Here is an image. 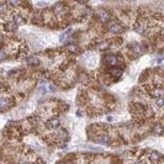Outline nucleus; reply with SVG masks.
I'll return each instance as SVG.
<instances>
[{"label": "nucleus", "mask_w": 164, "mask_h": 164, "mask_svg": "<svg viewBox=\"0 0 164 164\" xmlns=\"http://www.w3.org/2000/svg\"><path fill=\"white\" fill-rule=\"evenodd\" d=\"M10 105V100L6 98H0V110H5Z\"/></svg>", "instance_id": "7ed1b4c3"}, {"label": "nucleus", "mask_w": 164, "mask_h": 164, "mask_svg": "<svg viewBox=\"0 0 164 164\" xmlns=\"http://www.w3.org/2000/svg\"><path fill=\"white\" fill-rule=\"evenodd\" d=\"M49 90H51V91H56V86H54L53 84H51L49 85Z\"/></svg>", "instance_id": "2eb2a0df"}, {"label": "nucleus", "mask_w": 164, "mask_h": 164, "mask_svg": "<svg viewBox=\"0 0 164 164\" xmlns=\"http://www.w3.org/2000/svg\"><path fill=\"white\" fill-rule=\"evenodd\" d=\"M99 19H100L101 21H109L110 20V14H109L107 11L102 10V11L99 12Z\"/></svg>", "instance_id": "39448f33"}, {"label": "nucleus", "mask_w": 164, "mask_h": 164, "mask_svg": "<svg viewBox=\"0 0 164 164\" xmlns=\"http://www.w3.org/2000/svg\"><path fill=\"white\" fill-rule=\"evenodd\" d=\"M8 27L10 28L11 31H14V30H16V27H17V26H16V24H9V25H8Z\"/></svg>", "instance_id": "ddd939ff"}, {"label": "nucleus", "mask_w": 164, "mask_h": 164, "mask_svg": "<svg viewBox=\"0 0 164 164\" xmlns=\"http://www.w3.org/2000/svg\"><path fill=\"white\" fill-rule=\"evenodd\" d=\"M27 63L28 64H32V65H37V64L40 63V60H38V58L37 57H30L27 59Z\"/></svg>", "instance_id": "6e6552de"}, {"label": "nucleus", "mask_w": 164, "mask_h": 164, "mask_svg": "<svg viewBox=\"0 0 164 164\" xmlns=\"http://www.w3.org/2000/svg\"><path fill=\"white\" fill-rule=\"evenodd\" d=\"M107 121H109V122H111V121H114V117L109 116V117H107Z\"/></svg>", "instance_id": "dca6fc26"}, {"label": "nucleus", "mask_w": 164, "mask_h": 164, "mask_svg": "<svg viewBox=\"0 0 164 164\" xmlns=\"http://www.w3.org/2000/svg\"><path fill=\"white\" fill-rule=\"evenodd\" d=\"M5 57H6V53H5L3 49H0V60L5 59Z\"/></svg>", "instance_id": "f8f14e48"}, {"label": "nucleus", "mask_w": 164, "mask_h": 164, "mask_svg": "<svg viewBox=\"0 0 164 164\" xmlns=\"http://www.w3.org/2000/svg\"><path fill=\"white\" fill-rule=\"evenodd\" d=\"M107 28L111 32H114V33H120V32L124 31L122 26H121V25H119L117 22H110V24H109V26H107Z\"/></svg>", "instance_id": "f257e3e1"}, {"label": "nucleus", "mask_w": 164, "mask_h": 164, "mask_svg": "<svg viewBox=\"0 0 164 164\" xmlns=\"http://www.w3.org/2000/svg\"><path fill=\"white\" fill-rule=\"evenodd\" d=\"M38 91H40L41 94H46V93H47V90H46V88H44V86H41Z\"/></svg>", "instance_id": "4468645a"}, {"label": "nucleus", "mask_w": 164, "mask_h": 164, "mask_svg": "<svg viewBox=\"0 0 164 164\" xmlns=\"http://www.w3.org/2000/svg\"><path fill=\"white\" fill-rule=\"evenodd\" d=\"M105 63L110 64V65H114V64L117 63V58L115 56H107L106 58H105Z\"/></svg>", "instance_id": "423d86ee"}, {"label": "nucleus", "mask_w": 164, "mask_h": 164, "mask_svg": "<svg viewBox=\"0 0 164 164\" xmlns=\"http://www.w3.org/2000/svg\"><path fill=\"white\" fill-rule=\"evenodd\" d=\"M58 164H69V163H58Z\"/></svg>", "instance_id": "a211bd4d"}, {"label": "nucleus", "mask_w": 164, "mask_h": 164, "mask_svg": "<svg viewBox=\"0 0 164 164\" xmlns=\"http://www.w3.org/2000/svg\"><path fill=\"white\" fill-rule=\"evenodd\" d=\"M110 74H111L112 76H115V78H120L121 75H122V69L121 68H112L111 70H110Z\"/></svg>", "instance_id": "0eeeda50"}, {"label": "nucleus", "mask_w": 164, "mask_h": 164, "mask_svg": "<svg viewBox=\"0 0 164 164\" xmlns=\"http://www.w3.org/2000/svg\"><path fill=\"white\" fill-rule=\"evenodd\" d=\"M156 102H157V105H158L159 107H162V106H163V99H162V98H158V99L156 100Z\"/></svg>", "instance_id": "9b49d317"}, {"label": "nucleus", "mask_w": 164, "mask_h": 164, "mask_svg": "<svg viewBox=\"0 0 164 164\" xmlns=\"http://www.w3.org/2000/svg\"><path fill=\"white\" fill-rule=\"evenodd\" d=\"M133 164H141V163H133Z\"/></svg>", "instance_id": "6ab92c4d"}, {"label": "nucleus", "mask_w": 164, "mask_h": 164, "mask_svg": "<svg viewBox=\"0 0 164 164\" xmlns=\"http://www.w3.org/2000/svg\"><path fill=\"white\" fill-rule=\"evenodd\" d=\"M1 43H3V37L0 36V44H1Z\"/></svg>", "instance_id": "f3484780"}, {"label": "nucleus", "mask_w": 164, "mask_h": 164, "mask_svg": "<svg viewBox=\"0 0 164 164\" xmlns=\"http://www.w3.org/2000/svg\"><path fill=\"white\" fill-rule=\"evenodd\" d=\"M136 30H137V32H140V33H143V32L146 31V25H144V24L137 25V26H136Z\"/></svg>", "instance_id": "1a4fd4ad"}, {"label": "nucleus", "mask_w": 164, "mask_h": 164, "mask_svg": "<svg viewBox=\"0 0 164 164\" xmlns=\"http://www.w3.org/2000/svg\"><path fill=\"white\" fill-rule=\"evenodd\" d=\"M95 141L98 142V143H100V144H110V142H111L109 135H100V136L96 137Z\"/></svg>", "instance_id": "f03ea898"}, {"label": "nucleus", "mask_w": 164, "mask_h": 164, "mask_svg": "<svg viewBox=\"0 0 164 164\" xmlns=\"http://www.w3.org/2000/svg\"><path fill=\"white\" fill-rule=\"evenodd\" d=\"M59 126V120L58 119H52L47 122V127L48 128H56Z\"/></svg>", "instance_id": "20e7f679"}, {"label": "nucleus", "mask_w": 164, "mask_h": 164, "mask_svg": "<svg viewBox=\"0 0 164 164\" xmlns=\"http://www.w3.org/2000/svg\"><path fill=\"white\" fill-rule=\"evenodd\" d=\"M162 158V156H160L158 152H153L152 154H151V159H153V160H158V159H160Z\"/></svg>", "instance_id": "9d476101"}, {"label": "nucleus", "mask_w": 164, "mask_h": 164, "mask_svg": "<svg viewBox=\"0 0 164 164\" xmlns=\"http://www.w3.org/2000/svg\"><path fill=\"white\" fill-rule=\"evenodd\" d=\"M0 89H1V84H0Z\"/></svg>", "instance_id": "aec40b11"}]
</instances>
